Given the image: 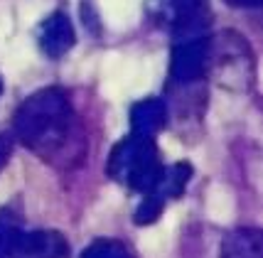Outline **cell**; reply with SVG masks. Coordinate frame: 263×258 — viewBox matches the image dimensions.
I'll return each mask as SVG.
<instances>
[{"instance_id":"1","label":"cell","mask_w":263,"mask_h":258,"mask_svg":"<svg viewBox=\"0 0 263 258\" xmlns=\"http://www.w3.org/2000/svg\"><path fill=\"white\" fill-rule=\"evenodd\" d=\"M15 138L40 160L57 168L77 165L84 155V133L67 91L59 86L27 96L12 121Z\"/></svg>"},{"instance_id":"2","label":"cell","mask_w":263,"mask_h":258,"mask_svg":"<svg viewBox=\"0 0 263 258\" xmlns=\"http://www.w3.org/2000/svg\"><path fill=\"white\" fill-rule=\"evenodd\" d=\"M106 170H108V177L111 180H116L118 185H123L128 190H136L143 194L155 182V177L160 175V170H162L155 138L140 135V133L126 135L111 150Z\"/></svg>"},{"instance_id":"3","label":"cell","mask_w":263,"mask_h":258,"mask_svg":"<svg viewBox=\"0 0 263 258\" xmlns=\"http://www.w3.org/2000/svg\"><path fill=\"white\" fill-rule=\"evenodd\" d=\"M0 258H69V244L59 231L25 229L20 216L0 209Z\"/></svg>"},{"instance_id":"4","label":"cell","mask_w":263,"mask_h":258,"mask_svg":"<svg viewBox=\"0 0 263 258\" xmlns=\"http://www.w3.org/2000/svg\"><path fill=\"white\" fill-rule=\"evenodd\" d=\"M206 77H217L221 86L249 89L253 81V57L249 42L236 32H221L209 37V64Z\"/></svg>"},{"instance_id":"5","label":"cell","mask_w":263,"mask_h":258,"mask_svg":"<svg viewBox=\"0 0 263 258\" xmlns=\"http://www.w3.org/2000/svg\"><path fill=\"white\" fill-rule=\"evenodd\" d=\"M145 8L150 20L172 32L177 40L199 37L212 23L206 0H148Z\"/></svg>"},{"instance_id":"6","label":"cell","mask_w":263,"mask_h":258,"mask_svg":"<svg viewBox=\"0 0 263 258\" xmlns=\"http://www.w3.org/2000/svg\"><path fill=\"white\" fill-rule=\"evenodd\" d=\"M190 177H192V168L187 162H175V165H167V168L162 165L155 182L143 192V202L136 209V224H153L162 214V209L167 207V202L177 199L187 190Z\"/></svg>"},{"instance_id":"7","label":"cell","mask_w":263,"mask_h":258,"mask_svg":"<svg viewBox=\"0 0 263 258\" xmlns=\"http://www.w3.org/2000/svg\"><path fill=\"white\" fill-rule=\"evenodd\" d=\"M206 64H209V37H190V40H177L170 59V74L180 84H195L206 77Z\"/></svg>"},{"instance_id":"8","label":"cell","mask_w":263,"mask_h":258,"mask_svg":"<svg viewBox=\"0 0 263 258\" xmlns=\"http://www.w3.org/2000/svg\"><path fill=\"white\" fill-rule=\"evenodd\" d=\"M74 42H77V32L64 12H52L40 27V47L52 59L64 57L74 47Z\"/></svg>"},{"instance_id":"9","label":"cell","mask_w":263,"mask_h":258,"mask_svg":"<svg viewBox=\"0 0 263 258\" xmlns=\"http://www.w3.org/2000/svg\"><path fill=\"white\" fill-rule=\"evenodd\" d=\"M167 123V106L160 99H143L130 108V133H140V135H155L160 133Z\"/></svg>"},{"instance_id":"10","label":"cell","mask_w":263,"mask_h":258,"mask_svg":"<svg viewBox=\"0 0 263 258\" xmlns=\"http://www.w3.org/2000/svg\"><path fill=\"white\" fill-rule=\"evenodd\" d=\"M221 258H263V238L258 229H236L221 244Z\"/></svg>"},{"instance_id":"11","label":"cell","mask_w":263,"mask_h":258,"mask_svg":"<svg viewBox=\"0 0 263 258\" xmlns=\"http://www.w3.org/2000/svg\"><path fill=\"white\" fill-rule=\"evenodd\" d=\"M79 258H138L133 248L118 238H96L81 251Z\"/></svg>"},{"instance_id":"12","label":"cell","mask_w":263,"mask_h":258,"mask_svg":"<svg viewBox=\"0 0 263 258\" xmlns=\"http://www.w3.org/2000/svg\"><path fill=\"white\" fill-rule=\"evenodd\" d=\"M10 153H12V143L8 135L0 133V170L8 165V160H10Z\"/></svg>"},{"instance_id":"13","label":"cell","mask_w":263,"mask_h":258,"mask_svg":"<svg viewBox=\"0 0 263 258\" xmlns=\"http://www.w3.org/2000/svg\"><path fill=\"white\" fill-rule=\"evenodd\" d=\"M231 8H258L261 0H227Z\"/></svg>"},{"instance_id":"14","label":"cell","mask_w":263,"mask_h":258,"mask_svg":"<svg viewBox=\"0 0 263 258\" xmlns=\"http://www.w3.org/2000/svg\"><path fill=\"white\" fill-rule=\"evenodd\" d=\"M0 94H3V79H0Z\"/></svg>"}]
</instances>
